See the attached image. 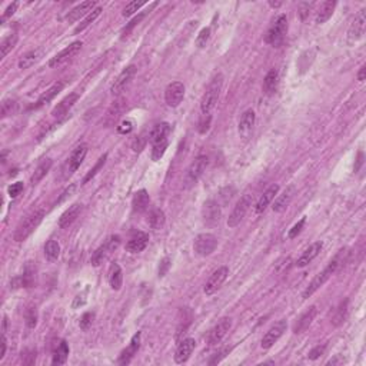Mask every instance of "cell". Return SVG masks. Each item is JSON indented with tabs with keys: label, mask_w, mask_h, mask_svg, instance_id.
Instances as JSON below:
<instances>
[{
	"label": "cell",
	"mask_w": 366,
	"mask_h": 366,
	"mask_svg": "<svg viewBox=\"0 0 366 366\" xmlns=\"http://www.w3.org/2000/svg\"><path fill=\"white\" fill-rule=\"evenodd\" d=\"M185 98V85L182 82H173L165 90V100L170 107H176Z\"/></svg>",
	"instance_id": "ba28073f"
},
{
	"label": "cell",
	"mask_w": 366,
	"mask_h": 366,
	"mask_svg": "<svg viewBox=\"0 0 366 366\" xmlns=\"http://www.w3.org/2000/svg\"><path fill=\"white\" fill-rule=\"evenodd\" d=\"M209 39H210V29H209V27H205V29H202V30H200V33L197 35L196 46L199 47V49L205 47L206 43L209 42Z\"/></svg>",
	"instance_id": "c3c4849f"
},
{
	"label": "cell",
	"mask_w": 366,
	"mask_h": 366,
	"mask_svg": "<svg viewBox=\"0 0 366 366\" xmlns=\"http://www.w3.org/2000/svg\"><path fill=\"white\" fill-rule=\"evenodd\" d=\"M170 133V125L166 122H162L159 125H156L152 129V132L149 134V140L151 143L161 142L163 139H168V134Z\"/></svg>",
	"instance_id": "1f68e13d"
},
{
	"label": "cell",
	"mask_w": 366,
	"mask_h": 366,
	"mask_svg": "<svg viewBox=\"0 0 366 366\" xmlns=\"http://www.w3.org/2000/svg\"><path fill=\"white\" fill-rule=\"evenodd\" d=\"M315 316H316V306H311V308H309L305 313H302V316L298 319V322L295 323V326H294V332H295V333H302V332L306 331V329L312 325Z\"/></svg>",
	"instance_id": "4316f807"
},
{
	"label": "cell",
	"mask_w": 366,
	"mask_h": 366,
	"mask_svg": "<svg viewBox=\"0 0 366 366\" xmlns=\"http://www.w3.org/2000/svg\"><path fill=\"white\" fill-rule=\"evenodd\" d=\"M106 159H107V155H103V156H102V158L99 159L98 163L95 165V168H93V169H90L89 173H88V175L85 176V179H83V185H86V183H88L89 180H92V179H93L95 176H96V175H98L99 170H100L102 168H103V166H105V163H106Z\"/></svg>",
	"instance_id": "f6af8a7d"
},
{
	"label": "cell",
	"mask_w": 366,
	"mask_h": 366,
	"mask_svg": "<svg viewBox=\"0 0 366 366\" xmlns=\"http://www.w3.org/2000/svg\"><path fill=\"white\" fill-rule=\"evenodd\" d=\"M170 268V259L169 258H165V259L161 262V266H159V276H165L166 272L169 270Z\"/></svg>",
	"instance_id": "680465c9"
},
{
	"label": "cell",
	"mask_w": 366,
	"mask_h": 366,
	"mask_svg": "<svg viewBox=\"0 0 366 366\" xmlns=\"http://www.w3.org/2000/svg\"><path fill=\"white\" fill-rule=\"evenodd\" d=\"M325 350H326V345H318V346H315V348L309 352V359L311 360H316L318 357H321L323 353H325Z\"/></svg>",
	"instance_id": "db71d44e"
},
{
	"label": "cell",
	"mask_w": 366,
	"mask_h": 366,
	"mask_svg": "<svg viewBox=\"0 0 366 366\" xmlns=\"http://www.w3.org/2000/svg\"><path fill=\"white\" fill-rule=\"evenodd\" d=\"M322 246H323L322 242H315V243H312V245L302 253V256L298 259L296 266H298V268H304L306 265H309V263H311V262L321 253Z\"/></svg>",
	"instance_id": "cb8c5ba5"
},
{
	"label": "cell",
	"mask_w": 366,
	"mask_h": 366,
	"mask_svg": "<svg viewBox=\"0 0 366 366\" xmlns=\"http://www.w3.org/2000/svg\"><path fill=\"white\" fill-rule=\"evenodd\" d=\"M109 283H110V287L113 290H119L122 287V283H123V272L120 266L117 263H113L110 266V270H109Z\"/></svg>",
	"instance_id": "d6a6232c"
},
{
	"label": "cell",
	"mask_w": 366,
	"mask_h": 366,
	"mask_svg": "<svg viewBox=\"0 0 366 366\" xmlns=\"http://www.w3.org/2000/svg\"><path fill=\"white\" fill-rule=\"evenodd\" d=\"M195 345H196L195 339H190V338L180 340L178 349H176V355H175L176 363H185L189 357H190V355H192V352L195 349Z\"/></svg>",
	"instance_id": "ac0fdd59"
},
{
	"label": "cell",
	"mask_w": 366,
	"mask_h": 366,
	"mask_svg": "<svg viewBox=\"0 0 366 366\" xmlns=\"http://www.w3.org/2000/svg\"><path fill=\"white\" fill-rule=\"evenodd\" d=\"M277 192H279V186H277V185H272V186H270V188L260 196V199L258 200V203H256V213L260 214L266 210V207H268V206L270 205V202L275 199V196L277 195Z\"/></svg>",
	"instance_id": "83f0119b"
},
{
	"label": "cell",
	"mask_w": 366,
	"mask_h": 366,
	"mask_svg": "<svg viewBox=\"0 0 366 366\" xmlns=\"http://www.w3.org/2000/svg\"><path fill=\"white\" fill-rule=\"evenodd\" d=\"M222 85H224V76L219 73L213 78V81L209 83L207 89H206L205 95L200 102V110L202 113H210L217 103V99L222 90Z\"/></svg>",
	"instance_id": "6da1fadb"
},
{
	"label": "cell",
	"mask_w": 366,
	"mask_h": 366,
	"mask_svg": "<svg viewBox=\"0 0 366 366\" xmlns=\"http://www.w3.org/2000/svg\"><path fill=\"white\" fill-rule=\"evenodd\" d=\"M143 18H144V13L139 15L137 18H134L133 20H132V22H130V23H129V25L125 27V29H123V35H127V33H130V30H132V29L136 26V25H139V23H140V20H142Z\"/></svg>",
	"instance_id": "9f6ffc18"
},
{
	"label": "cell",
	"mask_w": 366,
	"mask_h": 366,
	"mask_svg": "<svg viewBox=\"0 0 366 366\" xmlns=\"http://www.w3.org/2000/svg\"><path fill=\"white\" fill-rule=\"evenodd\" d=\"M78 99H79V93H70L69 96H66V98L63 99L60 103H57V106L52 110V116L56 117V119H62V117L66 116V115L69 113V110H70L71 107L75 106V103L78 102Z\"/></svg>",
	"instance_id": "e0dca14e"
},
{
	"label": "cell",
	"mask_w": 366,
	"mask_h": 366,
	"mask_svg": "<svg viewBox=\"0 0 366 366\" xmlns=\"http://www.w3.org/2000/svg\"><path fill=\"white\" fill-rule=\"evenodd\" d=\"M93 9H96V2H83V3L78 5L76 8H73V9L67 13L66 20H67L69 23H75V22H78V20L81 18H83V16L89 15V12H92Z\"/></svg>",
	"instance_id": "ffe728a7"
},
{
	"label": "cell",
	"mask_w": 366,
	"mask_h": 366,
	"mask_svg": "<svg viewBox=\"0 0 366 366\" xmlns=\"http://www.w3.org/2000/svg\"><path fill=\"white\" fill-rule=\"evenodd\" d=\"M221 216H222V210H221V206L216 200H207L203 205L202 209V217H203V222L206 226H214V225L219 224L221 221Z\"/></svg>",
	"instance_id": "9c48e42d"
},
{
	"label": "cell",
	"mask_w": 366,
	"mask_h": 366,
	"mask_svg": "<svg viewBox=\"0 0 366 366\" xmlns=\"http://www.w3.org/2000/svg\"><path fill=\"white\" fill-rule=\"evenodd\" d=\"M63 88H64V82H56L53 86H50V88L46 90L45 93L39 98V100L36 102V105L33 106V109H39V107L47 105L49 102H52V100L62 92Z\"/></svg>",
	"instance_id": "603a6c76"
},
{
	"label": "cell",
	"mask_w": 366,
	"mask_h": 366,
	"mask_svg": "<svg viewBox=\"0 0 366 366\" xmlns=\"http://www.w3.org/2000/svg\"><path fill=\"white\" fill-rule=\"evenodd\" d=\"M365 76H366V66L363 64V66L359 69V73H357V81L363 82L365 81Z\"/></svg>",
	"instance_id": "be15d7a7"
},
{
	"label": "cell",
	"mask_w": 366,
	"mask_h": 366,
	"mask_svg": "<svg viewBox=\"0 0 366 366\" xmlns=\"http://www.w3.org/2000/svg\"><path fill=\"white\" fill-rule=\"evenodd\" d=\"M362 163H363V153L359 152V155H357V165L355 166V172H357V170L360 169Z\"/></svg>",
	"instance_id": "e7e4bbea"
},
{
	"label": "cell",
	"mask_w": 366,
	"mask_h": 366,
	"mask_svg": "<svg viewBox=\"0 0 366 366\" xmlns=\"http://www.w3.org/2000/svg\"><path fill=\"white\" fill-rule=\"evenodd\" d=\"M75 189H76V185H70L69 188H67V189H66V190H64V192H63V195L60 197H59V200H57V202L60 203V202H63V200L66 199V197L70 196L71 193L75 192Z\"/></svg>",
	"instance_id": "91938a15"
},
{
	"label": "cell",
	"mask_w": 366,
	"mask_h": 366,
	"mask_svg": "<svg viewBox=\"0 0 366 366\" xmlns=\"http://www.w3.org/2000/svg\"><path fill=\"white\" fill-rule=\"evenodd\" d=\"M286 32H287V18H286V15H280L275 20V23L269 27L268 33L265 36V42L275 47H279L283 43Z\"/></svg>",
	"instance_id": "277c9868"
},
{
	"label": "cell",
	"mask_w": 366,
	"mask_h": 366,
	"mask_svg": "<svg viewBox=\"0 0 366 366\" xmlns=\"http://www.w3.org/2000/svg\"><path fill=\"white\" fill-rule=\"evenodd\" d=\"M149 202H151V197H149V193H148V190H137L136 193H134L133 196V200H132V206H133V210L134 212H144L146 209H148V206H149Z\"/></svg>",
	"instance_id": "f546056e"
},
{
	"label": "cell",
	"mask_w": 366,
	"mask_h": 366,
	"mask_svg": "<svg viewBox=\"0 0 366 366\" xmlns=\"http://www.w3.org/2000/svg\"><path fill=\"white\" fill-rule=\"evenodd\" d=\"M336 8V2H332V0H328V2H323L321 5V8L318 10V15H316V23L318 25H322L325 22H328L331 16L333 15V10Z\"/></svg>",
	"instance_id": "4dcf8cb0"
},
{
	"label": "cell",
	"mask_w": 366,
	"mask_h": 366,
	"mask_svg": "<svg viewBox=\"0 0 366 366\" xmlns=\"http://www.w3.org/2000/svg\"><path fill=\"white\" fill-rule=\"evenodd\" d=\"M144 5H146V2H132V3H129L125 9H123V16H125V18L132 16L134 12H137V10L140 9L142 6H144Z\"/></svg>",
	"instance_id": "681fc988"
},
{
	"label": "cell",
	"mask_w": 366,
	"mask_h": 366,
	"mask_svg": "<svg viewBox=\"0 0 366 366\" xmlns=\"http://www.w3.org/2000/svg\"><path fill=\"white\" fill-rule=\"evenodd\" d=\"M86 153H88V144L86 143H82L73 151L69 161H67V172H66L67 176H70L73 172H76L81 168L82 162L85 161V158H86Z\"/></svg>",
	"instance_id": "9a60e30c"
},
{
	"label": "cell",
	"mask_w": 366,
	"mask_h": 366,
	"mask_svg": "<svg viewBox=\"0 0 366 366\" xmlns=\"http://www.w3.org/2000/svg\"><path fill=\"white\" fill-rule=\"evenodd\" d=\"M339 265H340V263H339V255H338V256H336L335 259L332 260L331 263H329V265H328L326 268L323 269L322 272H319V273H318L316 276L313 277L312 282H311V283H309V286H308V287L305 289L304 299H308V298H309V296H312L313 294H315V292H316V290H318V289L321 287V286L325 285V283H326V280H328V279H329V277H331L332 275H333V273L336 272V269L339 268Z\"/></svg>",
	"instance_id": "3957f363"
},
{
	"label": "cell",
	"mask_w": 366,
	"mask_h": 366,
	"mask_svg": "<svg viewBox=\"0 0 366 366\" xmlns=\"http://www.w3.org/2000/svg\"><path fill=\"white\" fill-rule=\"evenodd\" d=\"M16 107H18V103L12 99H8V100H3L2 103V117H8L10 115H13L16 112Z\"/></svg>",
	"instance_id": "7dc6e473"
},
{
	"label": "cell",
	"mask_w": 366,
	"mask_h": 366,
	"mask_svg": "<svg viewBox=\"0 0 366 366\" xmlns=\"http://www.w3.org/2000/svg\"><path fill=\"white\" fill-rule=\"evenodd\" d=\"M52 165H53L52 159H46V161L42 162V163L36 168L35 172H33V175H32V178H30V183H32L33 186L37 185V183L47 175V172L50 170Z\"/></svg>",
	"instance_id": "e575fe53"
},
{
	"label": "cell",
	"mask_w": 366,
	"mask_h": 366,
	"mask_svg": "<svg viewBox=\"0 0 366 366\" xmlns=\"http://www.w3.org/2000/svg\"><path fill=\"white\" fill-rule=\"evenodd\" d=\"M294 196H295V188H294V186L286 188L285 192H283L282 195H279V196H277V199L275 200V203H273V206H272L273 212L280 213V212L286 210V207L290 205V202H292Z\"/></svg>",
	"instance_id": "d4e9b609"
},
{
	"label": "cell",
	"mask_w": 366,
	"mask_h": 366,
	"mask_svg": "<svg viewBox=\"0 0 366 366\" xmlns=\"http://www.w3.org/2000/svg\"><path fill=\"white\" fill-rule=\"evenodd\" d=\"M165 221H166V217H165L163 210H161V209H155L149 214V225H151L152 229H161L162 226L165 225Z\"/></svg>",
	"instance_id": "f35d334b"
},
{
	"label": "cell",
	"mask_w": 366,
	"mask_h": 366,
	"mask_svg": "<svg viewBox=\"0 0 366 366\" xmlns=\"http://www.w3.org/2000/svg\"><path fill=\"white\" fill-rule=\"evenodd\" d=\"M23 190V183L22 182H16L13 185H10L9 189H8V193H9L10 197H18Z\"/></svg>",
	"instance_id": "f5cc1de1"
},
{
	"label": "cell",
	"mask_w": 366,
	"mask_h": 366,
	"mask_svg": "<svg viewBox=\"0 0 366 366\" xmlns=\"http://www.w3.org/2000/svg\"><path fill=\"white\" fill-rule=\"evenodd\" d=\"M365 25H366V10H360L359 15H357L352 26L349 29V40L350 42H355L357 39H360L363 32H365Z\"/></svg>",
	"instance_id": "44dd1931"
},
{
	"label": "cell",
	"mask_w": 366,
	"mask_h": 366,
	"mask_svg": "<svg viewBox=\"0 0 366 366\" xmlns=\"http://www.w3.org/2000/svg\"><path fill=\"white\" fill-rule=\"evenodd\" d=\"M81 49H82V42H79V40H78V42H73L71 45H69L67 47H64L62 52H59L54 57H52L50 62H49V66H50V67H54V66L62 64L63 62L69 60L71 56H75V54L78 53Z\"/></svg>",
	"instance_id": "2e32d148"
},
{
	"label": "cell",
	"mask_w": 366,
	"mask_h": 366,
	"mask_svg": "<svg viewBox=\"0 0 366 366\" xmlns=\"http://www.w3.org/2000/svg\"><path fill=\"white\" fill-rule=\"evenodd\" d=\"M255 125V112L253 110H246L242 115L239 120V133L243 139H248L252 133V129Z\"/></svg>",
	"instance_id": "484cf974"
},
{
	"label": "cell",
	"mask_w": 366,
	"mask_h": 366,
	"mask_svg": "<svg viewBox=\"0 0 366 366\" xmlns=\"http://www.w3.org/2000/svg\"><path fill=\"white\" fill-rule=\"evenodd\" d=\"M217 246V239L212 233H202L197 235L196 239L193 242V250L199 256H209L212 255Z\"/></svg>",
	"instance_id": "5b68a950"
},
{
	"label": "cell",
	"mask_w": 366,
	"mask_h": 366,
	"mask_svg": "<svg viewBox=\"0 0 366 366\" xmlns=\"http://www.w3.org/2000/svg\"><path fill=\"white\" fill-rule=\"evenodd\" d=\"M100 13H102V8H96V9L92 10L89 15H88L86 18H85V20L82 22L81 25H79V26L75 29V33L83 32V30H85L86 27L90 26V25H92V23H93V22H95V20H96V19L100 16Z\"/></svg>",
	"instance_id": "ab89813d"
},
{
	"label": "cell",
	"mask_w": 366,
	"mask_h": 366,
	"mask_svg": "<svg viewBox=\"0 0 366 366\" xmlns=\"http://www.w3.org/2000/svg\"><path fill=\"white\" fill-rule=\"evenodd\" d=\"M210 123H212V116L210 113H202V116L199 119L197 123V130L200 134H205L209 129H210Z\"/></svg>",
	"instance_id": "bcb514c9"
},
{
	"label": "cell",
	"mask_w": 366,
	"mask_h": 366,
	"mask_svg": "<svg viewBox=\"0 0 366 366\" xmlns=\"http://www.w3.org/2000/svg\"><path fill=\"white\" fill-rule=\"evenodd\" d=\"M16 43H18V35H9L8 37H5L2 40V45H0V47H2V56L5 57L16 46Z\"/></svg>",
	"instance_id": "7bdbcfd3"
},
{
	"label": "cell",
	"mask_w": 366,
	"mask_h": 366,
	"mask_svg": "<svg viewBox=\"0 0 366 366\" xmlns=\"http://www.w3.org/2000/svg\"><path fill=\"white\" fill-rule=\"evenodd\" d=\"M45 255L49 260H56L60 255V245L53 239L47 241L45 245Z\"/></svg>",
	"instance_id": "74e56055"
},
{
	"label": "cell",
	"mask_w": 366,
	"mask_h": 366,
	"mask_svg": "<svg viewBox=\"0 0 366 366\" xmlns=\"http://www.w3.org/2000/svg\"><path fill=\"white\" fill-rule=\"evenodd\" d=\"M67 356H69V346H67L66 340H62L59 348L56 349V352H54L52 363L53 365H64L66 360H67Z\"/></svg>",
	"instance_id": "8d00e7d4"
},
{
	"label": "cell",
	"mask_w": 366,
	"mask_h": 366,
	"mask_svg": "<svg viewBox=\"0 0 366 366\" xmlns=\"http://www.w3.org/2000/svg\"><path fill=\"white\" fill-rule=\"evenodd\" d=\"M305 224H306V217H302V219H301V221H299V222H298V224H296L295 226H294V228L289 231V233H287V238H289V239H295L296 236L302 232V229L305 228Z\"/></svg>",
	"instance_id": "816d5d0a"
},
{
	"label": "cell",
	"mask_w": 366,
	"mask_h": 366,
	"mask_svg": "<svg viewBox=\"0 0 366 366\" xmlns=\"http://www.w3.org/2000/svg\"><path fill=\"white\" fill-rule=\"evenodd\" d=\"M250 202H252V199H250L249 195H245V196L241 197V200L235 205L232 213H231L229 219H228V226L229 228H236L243 221V217L246 216L248 210H249Z\"/></svg>",
	"instance_id": "52a82bcc"
},
{
	"label": "cell",
	"mask_w": 366,
	"mask_h": 366,
	"mask_svg": "<svg viewBox=\"0 0 366 366\" xmlns=\"http://www.w3.org/2000/svg\"><path fill=\"white\" fill-rule=\"evenodd\" d=\"M42 56V50L40 49H36V50H30L26 54H23L19 60V67L20 69H29L30 66H33Z\"/></svg>",
	"instance_id": "d590c367"
},
{
	"label": "cell",
	"mask_w": 366,
	"mask_h": 366,
	"mask_svg": "<svg viewBox=\"0 0 366 366\" xmlns=\"http://www.w3.org/2000/svg\"><path fill=\"white\" fill-rule=\"evenodd\" d=\"M231 326H232V319L231 318H224V319H221V321L217 322L213 326V329L209 332V336H207L209 345L219 343L225 338V335L229 332Z\"/></svg>",
	"instance_id": "7c38bea8"
},
{
	"label": "cell",
	"mask_w": 366,
	"mask_h": 366,
	"mask_svg": "<svg viewBox=\"0 0 366 366\" xmlns=\"http://www.w3.org/2000/svg\"><path fill=\"white\" fill-rule=\"evenodd\" d=\"M82 212V205L81 203H75V205H71L64 213L60 216V219H59V226L64 229V228H69L75 221H76V217L81 214Z\"/></svg>",
	"instance_id": "f1b7e54d"
},
{
	"label": "cell",
	"mask_w": 366,
	"mask_h": 366,
	"mask_svg": "<svg viewBox=\"0 0 366 366\" xmlns=\"http://www.w3.org/2000/svg\"><path fill=\"white\" fill-rule=\"evenodd\" d=\"M134 75H136V66L130 64V66L125 67V69L122 70V73L116 78V81L113 82L112 88H110L112 95H120V93L129 86V83L132 82Z\"/></svg>",
	"instance_id": "30bf717a"
},
{
	"label": "cell",
	"mask_w": 366,
	"mask_h": 366,
	"mask_svg": "<svg viewBox=\"0 0 366 366\" xmlns=\"http://www.w3.org/2000/svg\"><path fill=\"white\" fill-rule=\"evenodd\" d=\"M43 216H45V212L43 210H36L32 214H29L25 221H22L20 225L16 228L15 231V241L16 242H23L26 241L27 238L35 232V229L40 225V222L43 221Z\"/></svg>",
	"instance_id": "7a4b0ae2"
},
{
	"label": "cell",
	"mask_w": 366,
	"mask_h": 366,
	"mask_svg": "<svg viewBox=\"0 0 366 366\" xmlns=\"http://www.w3.org/2000/svg\"><path fill=\"white\" fill-rule=\"evenodd\" d=\"M25 322H26L27 328L33 329L37 325V309L35 306H29L25 312Z\"/></svg>",
	"instance_id": "ee69618b"
},
{
	"label": "cell",
	"mask_w": 366,
	"mask_h": 366,
	"mask_svg": "<svg viewBox=\"0 0 366 366\" xmlns=\"http://www.w3.org/2000/svg\"><path fill=\"white\" fill-rule=\"evenodd\" d=\"M148 243H149V235L144 232H137L134 233L133 236L130 238V241L127 242L126 248L130 253H139V252L146 249Z\"/></svg>",
	"instance_id": "7402d4cb"
},
{
	"label": "cell",
	"mask_w": 366,
	"mask_h": 366,
	"mask_svg": "<svg viewBox=\"0 0 366 366\" xmlns=\"http://www.w3.org/2000/svg\"><path fill=\"white\" fill-rule=\"evenodd\" d=\"M228 275H229V269L226 268V266H222V268H219L217 270H214L213 273L210 275V277H209V280L206 282V295H213L216 290H219L221 286L224 285V282L226 280Z\"/></svg>",
	"instance_id": "8fae6325"
},
{
	"label": "cell",
	"mask_w": 366,
	"mask_h": 366,
	"mask_svg": "<svg viewBox=\"0 0 366 366\" xmlns=\"http://www.w3.org/2000/svg\"><path fill=\"white\" fill-rule=\"evenodd\" d=\"M312 6L313 3H301V5H299V15H301V19H302V20H306V18L309 16Z\"/></svg>",
	"instance_id": "11a10c76"
},
{
	"label": "cell",
	"mask_w": 366,
	"mask_h": 366,
	"mask_svg": "<svg viewBox=\"0 0 366 366\" xmlns=\"http://www.w3.org/2000/svg\"><path fill=\"white\" fill-rule=\"evenodd\" d=\"M269 5H270L272 8H279L282 3H280V2H269Z\"/></svg>",
	"instance_id": "03108f58"
},
{
	"label": "cell",
	"mask_w": 366,
	"mask_h": 366,
	"mask_svg": "<svg viewBox=\"0 0 366 366\" xmlns=\"http://www.w3.org/2000/svg\"><path fill=\"white\" fill-rule=\"evenodd\" d=\"M132 127H133V126H132V122H130V120H126V122H123L122 126L119 127V130H120L122 133H129V132L132 130Z\"/></svg>",
	"instance_id": "94428289"
},
{
	"label": "cell",
	"mask_w": 366,
	"mask_h": 366,
	"mask_svg": "<svg viewBox=\"0 0 366 366\" xmlns=\"http://www.w3.org/2000/svg\"><path fill=\"white\" fill-rule=\"evenodd\" d=\"M286 331V321H279L276 322L270 329H269L263 339H262V348L263 349H269L272 348L275 343H276L279 338L283 335V332Z\"/></svg>",
	"instance_id": "5bb4252c"
},
{
	"label": "cell",
	"mask_w": 366,
	"mask_h": 366,
	"mask_svg": "<svg viewBox=\"0 0 366 366\" xmlns=\"http://www.w3.org/2000/svg\"><path fill=\"white\" fill-rule=\"evenodd\" d=\"M206 166H207V158L206 156H197L196 159L192 162V165L189 166L188 173H186V183L188 185L196 183L199 178L203 175Z\"/></svg>",
	"instance_id": "4fadbf2b"
},
{
	"label": "cell",
	"mask_w": 366,
	"mask_h": 366,
	"mask_svg": "<svg viewBox=\"0 0 366 366\" xmlns=\"http://www.w3.org/2000/svg\"><path fill=\"white\" fill-rule=\"evenodd\" d=\"M346 316H348V301H345V302H342L339 305V308L336 309V312H335V316H333V325L335 326H339L340 323H343L345 319H346Z\"/></svg>",
	"instance_id": "b9f144b4"
},
{
	"label": "cell",
	"mask_w": 366,
	"mask_h": 366,
	"mask_svg": "<svg viewBox=\"0 0 366 366\" xmlns=\"http://www.w3.org/2000/svg\"><path fill=\"white\" fill-rule=\"evenodd\" d=\"M277 83H279V75L277 70L272 69L268 71V75L265 76V81H263V92L266 95H273L277 89Z\"/></svg>",
	"instance_id": "836d02e7"
},
{
	"label": "cell",
	"mask_w": 366,
	"mask_h": 366,
	"mask_svg": "<svg viewBox=\"0 0 366 366\" xmlns=\"http://www.w3.org/2000/svg\"><path fill=\"white\" fill-rule=\"evenodd\" d=\"M93 319H95V313L93 312L83 313V316L81 318V322H79L81 329H83V331H88L90 325L93 323Z\"/></svg>",
	"instance_id": "f907efd6"
},
{
	"label": "cell",
	"mask_w": 366,
	"mask_h": 366,
	"mask_svg": "<svg viewBox=\"0 0 366 366\" xmlns=\"http://www.w3.org/2000/svg\"><path fill=\"white\" fill-rule=\"evenodd\" d=\"M168 139H163L161 142H156L153 143V149H152V159L155 162L161 161L162 158H163V155L166 152V149H168Z\"/></svg>",
	"instance_id": "60d3db41"
},
{
	"label": "cell",
	"mask_w": 366,
	"mask_h": 366,
	"mask_svg": "<svg viewBox=\"0 0 366 366\" xmlns=\"http://www.w3.org/2000/svg\"><path fill=\"white\" fill-rule=\"evenodd\" d=\"M139 346H140V332H137V333L134 335L133 338H132V340H130V345L120 353L117 363H119V365H127V363H130V360H132L134 355L137 353Z\"/></svg>",
	"instance_id": "d6986e66"
},
{
	"label": "cell",
	"mask_w": 366,
	"mask_h": 366,
	"mask_svg": "<svg viewBox=\"0 0 366 366\" xmlns=\"http://www.w3.org/2000/svg\"><path fill=\"white\" fill-rule=\"evenodd\" d=\"M119 243H120V238H119V236H110V238H109L103 245H100L98 249L95 250V253L92 255V265H93V266H99V265L106 259L112 252H115V250L117 249Z\"/></svg>",
	"instance_id": "8992f818"
},
{
	"label": "cell",
	"mask_w": 366,
	"mask_h": 366,
	"mask_svg": "<svg viewBox=\"0 0 366 366\" xmlns=\"http://www.w3.org/2000/svg\"><path fill=\"white\" fill-rule=\"evenodd\" d=\"M6 349H8V342H6V336L5 333L2 335V350H0V359H3L6 355Z\"/></svg>",
	"instance_id": "6125c7cd"
},
{
	"label": "cell",
	"mask_w": 366,
	"mask_h": 366,
	"mask_svg": "<svg viewBox=\"0 0 366 366\" xmlns=\"http://www.w3.org/2000/svg\"><path fill=\"white\" fill-rule=\"evenodd\" d=\"M18 6H19V3L18 2H13L12 5H9V8L6 9V12L3 13V18H2V22H5L6 19L10 18V16H13L15 15V12H16V9H18Z\"/></svg>",
	"instance_id": "6f0895ef"
}]
</instances>
